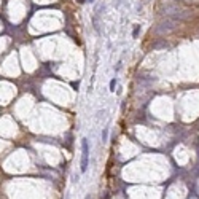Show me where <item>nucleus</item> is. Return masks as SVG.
I'll return each instance as SVG.
<instances>
[{
    "label": "nucleus",
    "mask_w": 199,
    "mask_h": 199,
    "mask_svg": "<svg viewBox=\"0 0 199 199\" xmlns=\"http://www.w3.org/2000/svg\"><path fill=\"white\" fill-rule=\"evenodd\" d=\"M161 13L167 14V16H174V18H185L188 14V11L185 8H182L179 3H174V2H163L161 3Z\"/></svg>",
    "instance_id": "f257e3e1"
},
{
    "label": "nucleus",
    "mask_w": 199,
    "mask_h": 199,
    "mask_svg": "<svg viewBox=\"0 0 199 199\" xmlns=\"http://www.w3.org/2000/svg\"><path fill=\"white\" fill-rule=\"evenodd\" d=\"M88 158H89V146H88V140L81 139V164H80V169L85 174L88 171Z\"/></svg>",
    "instance_id": "f03ea898"
},
{
    "label": "nucleus",
    "mask_w": 199,
    "mask_h": 199,
    "mask_svg": "<svg viewBox=\"0 0 199 199\" xmlns=\"http://www.w3.org/2000/svg\"><path fill=\"white\" fill-rule=\"evenodd\" d=\"M175 26H177V22H175V21H172V19H166V21H163V22L159 24L158 30H159V32H169V30L175 29Z\"/></svg>",
    "instance_id": "7ed1b4c3"
},
{
    "label": "nucleus",
    "mask_w": 199,
    "mask_h": 199,
    "mask_svg": "<svg viewBox=\"0 0 199 199\" xmlns=\"http://www.w3.org/2000/svg\"><path fill=\"white\" fill-rule=\"evenodd\" d=\"M115 86H116V80H112V81H110V91H115Z\"/></svg>",
    "instance_id": "20e7f679"
},
{
    "label": "nucleus",
    "mask_w": 199,
    "mask_h": 199,
    "mask_svg": "<svg viewBox=\"0 0 199 199\" xmlns=\"http://www.w3.org/2000/svg\"><path fill=\"white\" fill-rule=\"evenodd\" d=\"M139 32H140V26H135V29H134V32H132V35L137 37V35H139Z\"/></svg>",
    "instance_id": "39448f33"
},
{
    "label": "nucleus",
    "mask_w": 199,
    "mask_h": 199,
    "mask_svg": "<svg viewBox=\"0 0 199 199\" xmlns=\"http://www.w3.org/2000/svg\"><path fill=\"white\" fill-rule=\"evenodd\" d=\"M107 135H108V131L104 129V137H102V140H104V142H107Z\"/></svg>",
    "instance_id": "423d86ee"
},
{
    "label": "nucleus",
    "mask_w": 199,
    "mask_h": 199,
    "mask_svg": "<svg viewBox=\"0 0 199 199\" xmlns=\"http://www.w3.org/2000/svg\"><path fill=\"white\" fill-rule=\"evenodd\" d=\"M78 2H80V3H83V2H86V0H78Z\"/></svg>",
    "instance_id": "0eeeda50"
}]
</instances>
